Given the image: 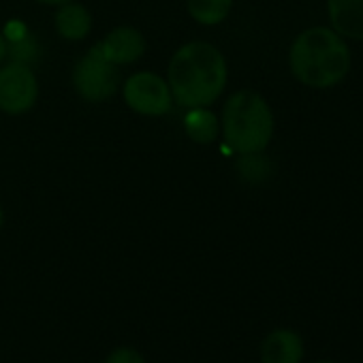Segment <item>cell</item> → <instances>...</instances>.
I'll return each instance as SVG.
<instances>
[{
	"mask_svg": "<svg viewBox=\"0 0 363 363\" xmlns=\"http://www.w3.org/2000/svg\"><path fill=\"white\" fill-rule=\"evenodd\" d=\"M167 84L177 105L186 109L208 107L225 92L227 60L210 43H189L173 54Z\"/></svg>",
	"mask_w": 363,
	"mask_h": 363,
	"instance_id": "6da1fadb",
	"label": "cell"
},
{
	"mask_svg": "<svg viewBox=\"0 0 363 363\" xmlns=\"http://www.w3.org/2000/svg\"><path fill=\"white\" fill-rule=\"evenodd\" d=\"M291 73L308 88H331L350 71V50L346 41L325 26L303 30L289 52Z\"/></svg>",
	"mask_w": 363,
	"mask_h": 363,
	"instance_id": "7a4b0ae2",
	"label": "cell"
},
{
	"mask_svg": "<svg viewBox=\"0 0 363 363\" xmlns=\"http://www.w3.org/2000/svg\"><path fill=\"white\" fill-rule=\"evenodd\" d=\"M223 133L238 154L263 152L274 135V113L267 101L252 90L231 94L223 109Z\"/></svg>",
	"mask_w": 363,
	"mask_h": 363,
	"instance_id": "3957f363",
	"label": "cell"
},
{
	"mask_svg": "<svg viewBox=\"0 0 363 363\" xmlns=\"http://www.w3.org/2000/svg\"><path fill=\"white\" fill-rule=\"evenodd\" d=\"M75 92L88 103H103L111 99L120 86L118 67L101 58L94 50H90L73 71Z\"/></svg>",
	"mask_w": 363,
	"mask_h": 363,
	"instance_id": "277c9868",
	"label": "cell"
},
{
	"mask_svg": "<svg viewBox=\"0 0 363 363\" xmlns=\"http://www.w3.org/2000/svg\"><path fill=\"white\" fill-rule=\"evenodd\" d=\"M124 101L126 105L141 116H164L171 111L173 94L167 79L156 73L141 71L130 75L124 82Z\"/></svg>",
	"mask_w": 363,
	"mask_h": 363,
	"instance_id": "5b68a950",
	"label": "cell"
},
{
	"mask_svg": "<svg viewBox=\"0 0 363 363\" xmlns=\"http://www.w3.org/2000/svg\"><path fill=\"white\" fill-rule=\"evenodd\" d=\"M39 82L28 65L9 62L0 67V109L11 116H20L37 103Z\"/></svg>",
	"mask_w": 363,
	"mask_h": 363,
	"instance_id": "8992f818",
	"label": "cell"
},
{
	"mask_svg": "<svg viewBox=\"0 0 363 363\" xmlns=\"http://www.w3.org/2000/svg\"><path fill=\"white\" fill-rule=\"evenodd\" d=\"M101 58H105L107 62L120 67V65H133L137 62L143 52H145V41L141 37L139 30L122 26L111 30L103 41H99L92 48Z\"/></svg>",
	"mask_w": 363,
	"mask_h": 363,
	"instance_id": "52a82bcc",
	"label": "cell"
},
{
	"mask_svg": "<svg viewBox=\"0 0 363 363\" xmlns=\"http://www.w3.org/2000/svg\"><path fill=\"white\" fill-rule=\"evenodd\" d=\"M261 363H301L306 348L303 340L293 329H276L261 342Z\"/></svg>",
	"mask_w": 363,
	"mask_h": 363,
	"instance_id": "ba28073f",
	"label": "cell"
},
{
	"mask_svg": "<svg viewBox=\"0 0 363 363\" xmlns=\"http://www.w3.org/2000/svg\"><path fill=\"white\" fill-rule=\"evenodd\" d=\"M329 22L340 37L363 41V0H327Z\"/></svg>",
	"mask_w": 363,
	"mask_h": 363,
	"instance_id": "9c48e42d",
	"label": "cell"
},
{
	"mask_svg": "<svg viewBox=\"0 0 363 363\" xmlns=\"http://www.w3.org/2000/svg\"><path fill=\"white\" fill-rule=\"evenodd\" d=\"M90 28H92V18L84 5L71 3V0L60 5L56 13V30L60 33L62 39L82 41L84 37H88Z\"/></svg>",
	"mask_w": 363,
	"mask_h": 363,
	"instance_id": "30bf717a",
	"label": "cell"
},
{
	"mask_svg": "<svg viewBox=\"0 0 363 363\" xmlns=\"http://www.w3.org/2000/svg\"><path fill=\"white\" fill-rule=\"evenodd\" d=\"M5 41H7V58L11 62H20V65H33L39 60L41 56V45L35 39V35H30L26 28L20 26L18 35L5 33Z\"/></svg>",
	"mask_w": 363,
	"mask_h": 363,
	"instance_id": "8fae6325",
	"label": "cell"
},
{
	"mask_svg": "<svg viewBox=\"0 0 363 363\" xmlns=\"http://www.w3.org/2000/svg\"><path fill=\"white\" fill-rule=\"evenodd\" d=\"M184 128L191 135V139L199 143H212L218 137L220 124L212 111H208L206 107H195V109H189L184 118Z\"/></svg>",
	"mask_w": 363,
	"mask_h": 363,
	"instance_id": "7c38bea8",
	"label": "cell"
},
{
	"mask_svg": "<svg viewBox=\"0 0 363 363\" xmlns=\"http://www.w3.org/2000/svg\"><path fill=\"white\" fill-rule=\"evenodd\" d=\"M189 13L203 26H216L227 20L233 0H186Z\"/></svg>",
	"mask_w": 363,
	"mask_h": 363,
	"instance_id": "4fadbf2b",
	"label": "cell"
},
{
	"mask_svg": "<svg viewBox=\"0 0 363 363\" xmlns=\"http://www.w3.org/2000/svg\"><path fill=\"white\" fill-rule=\"evenodd\" d=\"M238 171H240V175L246 182H250V184H259V182H263V179L269 177L272 164H269V160L261 152L240 154V158H238Z\"/></svg>",
	"mask_w": 363,
	"mask_h": 363,
	"instance_id": "5bb4252c",
	"label": "cell"
},
{
	"mask_svg": "<svg viewBox=\"0 0 363 363\" xmlns=\"http://www.w3.org/2000/svg\"><path fill=\"white\" fill-rule=\"evenodd\" d=\"M103 363H145L143 354L137 350V348H130V346H120V348H113Z\"/></svg>",
	"mask_w": 363,
	"mask_h": 363,
	"instance_id": "9a60e30c",
	"label": "cell"
},
{
	"mask_svg": "<svg viewBox=\"0 0 363 363\" xmlns=\"http://www.w3.org/2000/svg\"><path fill=\"white\" fill-rule=\"evenodd\" d=\"M7 58V41H5V35L0 33V65Z\"/></svg>",
	"mask_w": 363,
	"mask_h": 363,
	"instance_id": "2e32d148",
	"label": "cell"
},
{
	"mask_svg": "<svg viewBox=\"0 0 363 363\" xmlns=\"http://www.w3.org/2000/svg\"><path fill=\"white\" fill-rule=\"evenodd\" d=\"M37 3H43V5H65L69 0H37Z\"/></svg>",
	"mask_w": 363,
	"mask_h": 363,
	"instance_id": "e0dca14e",
	"label": "cell"
},
{
	"mask_svg": "<svg viewBox=\"0 0 363 363\" xmlns=\"http://www.w3.org/2000/svg\"><path fill=\"white\" fill-rule=\"evenodd\" d=\"M3 220H5V214H3V208H0V229H3Z\"/></svg>",
	"mask_w": 363,
	"mask_h": 363,
	"instance_id": "ac0fdd59",
	"label": "cell"
},
{
	"mask_svg": "<svg viewBox=\"0 0 363 363\" xmlns=\"http://www.w3.org/2000/svg\"><path fill=\"white\" fill-rule=\"evenodd\" d=\"M316 363H333V361H316Z\"/></svg>",
	"mask_w": 363,
	"mask_h": 363,
	"instance_id": "d6986e66",
	"label": "cell"
}]
</instances>
